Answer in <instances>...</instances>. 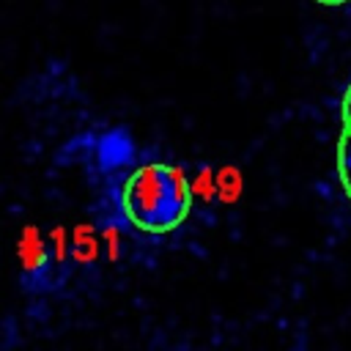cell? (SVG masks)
Listing matches in <instances>:
<instances>
[{
    "instance_id": "cell-1",
    "label": "cell",
    "mask_w": 351,
    "mask_h": 351,
    "mask_svg": "<svg viewBox=\"0 0 351 351\" xmlns=\"http://www.w3.org/2000/svg\"><path fill=\"white\" fill-rule=\"evenodd\" d=\"M121 208L132 228L148 236L176 230L192 211V186L181 167L148 162L134 167L121 189Z\"/></svg>"
},
{
    "instance_id": "cell-2",
    "label": "cell",
    "mask_w": 351,
    "mask_h": 351,
    "mask_svg": "<svg viewBox=\"0 0 351 351\" xmlns=\"http://www.w3.org/2000/svg\"><path fill=\"white\" fill-rule=\"evenodd\" d=\"M340 115H343V132L337 137V176H340L343 192L351 200V85L346 88Z\"/></svg>"
},
{
    "instance_id": "cell-3",
    "label": "cell",
    "mask_w": 351,
    "mask_h": 351,
    "mask_svg": "<svg viewBox=\"0 0 351 351\" xmlns=\"http://www.w3.org/2000/svg\"><path fill=\"white\" fill-rule=\"evenodd\" d=\"M99 154H101L104 162H112V165L126 162L129 154H132V143H129L126 132H121V129L107 132V134L101 137V143H99Z\"/></svg>"
},
{
    "instance_id": "cell-4",
    "label": "cell",
    "mask_w": 351,
    "mask_h": 351,
    "mask_svg": "<svg viewBox=\"0 0 351 351\" xmlns=\"http://www.w3.org/2000/svg\"><path fill=\"white\" fill-rule=\"evenodd\" d=\"M315 3H321V5H343L348 0H315Z\"/></svg>"
}]
</instances>
